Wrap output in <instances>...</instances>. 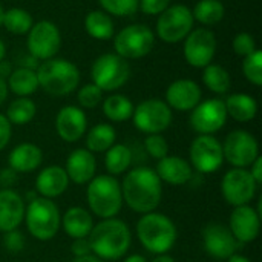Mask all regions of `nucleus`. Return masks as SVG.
I'll list each match as a JSON object with an SVG mask.
<instances>
[{"instance_id": "obj_21", "label": "nucleus", "mask_w": 262, "mask_h": 262, "mask_svg": "<svg viewBox=\"0 0 262 262\" xmlns=\"http://www.w3.org/2000/svg\"><path fill=\"white\" fill-rule=\"evenodd\" d=\"M25 201L12 189H0V232L18 229L25 218Z\"/></svg>"}, {"instance_id": "obj_54", "label": "nucleus", "mask_w": 262, "mask_h": 262, "mask_svg": "<svg viewBox=\"0 0 262 262\" xmlns=\"http://www.w3.org/2000/svg\"><path fill=\"white\" fill-rule=\"evenodd\" d=\"M5 54H6V46H5V43L2 41V38H0V61L5 58Z\"/></svg>"}, {"instance_id": "obj_7", "label": "nucleus", "mask_w": 262, "mask_h": 262, "mask_svg": "<svg viewBox=\"0 0 262 262\" xmlns=\"http://www.w3.org/2000/svg\"><path fill=\"white\" fill-rule=\"evenodd\" d=\"M130 75V68L127 61L117 54H103L100 55L91 69L92 83L101 91H115L120 89Z\"/></svg>"}, {"instance_id": "obj_39", "label": "nucleus", "mask_w": 262, "mask_h": 262, "mask_svg": "<svg viewBox=\"0 0 262 262\" xmlns=\"http://www.w3.org/2000/svg\"><path fill=\"white\" fill-rule=\"evenodd\" d=\"M78 103L81 107H86V109H94L97 107L101 100H103V91L95 86L94 83H89V84H84L80 91H78Z\"/></svg>"}, {"instance_id": "obj_45", "label": "nucleus", "mask_w": 262, "mask_h": 262, "mask_svg": "<svg viewBox=\"0 0 262 262\" xmlns=\"http://www.w3.org/2000/svg\"><path fill=\"white\" fill-rule=\"evenodd\" d=\"M18 173L15 170H12L11 167L2 169L0 170V187L2 189H12L17 181H18Z\"/></svg>"}, {"instance_id": "obj_20", "label": "nucleus", "mask_w": 262, "mask_h": 262, "mask_svg": "<svg viewBox=\"0 0 262 262\" xmlns=\"http://www.w3.org/2000/svg\"><path fill=\"white\" fill-rule=\"evenodd\" d=\"M88 127L86 114L77 106H64L58 111L55 118V130L66 143L78 141Z\"/></svg>"}, {"instance_id": "obj_13", "label": "nucleus", "mask_w": 262, "mask_h": 262, "mask_svg": "<svg viewBox=\"0 0 262 262\" xmlns=\"http://www.w3.org/2000/svg\"><path fill=\"white\" fill-rule=\"evenodd\" d=\"M190 166L200 173H213L224 163L223 144L213 135H198L190 144Z\"/></svg>"}, {"instance_id": "obj_36", "label": "nucleus", "mask_w": 262, "mask_h": 262, "mask_svg": "<svg viewBox=\"0 0 262 262\" xmlns=\"http://www.w3.org/2000/svg\"><path fill=\"white\" fill-rule=\"evenodd\" d=\"M2 25H5V28L15 34V35H21L29 32V29L32 28V17L29 15V12H26L21 8H11L3 14V21Z\"/></svg>"}, {"instance_id": "obj_9", "label": "nucleus", "mask_w": 262, "mask_h": 262, "mask_svg": "<svg viewBox=\"0 0 262 262\" xmlns=\"http://www.w3.org/2000/svg\"><path fill=\"white\" fill-rule=\"evenodd\" d=\"M155 45V35L146 25H129L123 28L114 41L117 55L126 58H140L147 55Z\"/></svg>"}, {"instance_id": "obj_53", "label": "nucleus", "mask_w": 262, "mask_h": 262, "mask_svg": "<svg viewBox=\"0 0 262 262\" xmlns=\"http://www.w3.org/2000/svg\"><path fill=\"white\" fill-rule=\"evenodd\" d=\"M124 262H149L144 256H141V255H130V256H127Z\"/></svg>"}, {"instance_id": "obj_14", "label": "nucleus", "mask_w": 262, "mask_h": 262, "mask_svg": "<svg viewBox=\"0 0 262 262\" xmlns=\"http://www.w3.org/2000/svg\"><path fill=\"white\" fill-rule=\"evenodd\" d=\"M227 111L223 100L212 98L200 101L190 114V126L200 135H212L223 129L227 121Z\"/></svg>"}, {"instance_id": "obj_6", "label": "nucleus", "mask_w": 262, "mask_h": 262, "mask_svg": "<svg viewBox=\"0 0 262 262\" xmlns=\"http://www.w3.org/2000/svg\"><path fill=\"white\" fill-rule=\"evenodd\" d=\"M25 223L29 235L37 241H51L61 223L58 206L48 198H35L25 209Z\"/></svg>"}, {"instance_id": "obj_16", "label": "nucleus", "mask_w": 262, "mask_h": 262, "mask_svg": "<svg viewBox=\"0 0 262 262\" xmlns=\"http://www.w3.org/2000/svg\"><path fill=\"white\" fill-rule=\"evenodd\" d=\"M216 52V38L206 28L189 32L184 41V58L193 68H206L210 64Z\"/></svg>"}, {"instance_id": "obj_50", "label": "nucleus", "mask_w": 262, "mask_h": 262, "mask_svg": "<svg viewBox=\"0 0 262 262\" xmlns=\"http://www.w3.org/2000/svg\"><path fill=\"white\" fill-rule=\"evenodd\" d=\"M71 262H104L103 259L94 256V255H88V256H80V258H74Z\"/></svg>"}, {"instance_id": "obj_52", "label": "nucleus", "mask_w": 262, "mask_h": 262, "mask_svg": "<svg viewBox=\"0 0 262 262\" xmlns=\"http://www.w3.org/2000/svg\"><path fill=\"white\" fill-rule=\"evenodd\" d=\"M227 262H252L249 258H246V256H243V255H232L229 259H227Z\"/></svg>"}, {"instance_id": "obj_31", "label": "nucleus", "mask_w": 262, "mask_h": 262, "mask_svg": "<svg viewBox=\"0 0 262 262\" xmlns=\"http://www.w3.org/2000/svg\"><path fill=\"white\" fill-rule=\"evenodd\" d=\"M86 32L97 40H109L114 35V23L103 11H91L84 18Z\"/></svg>"}, {"instance_id": "obj_42", "label": "nucleus", "mask_w": 262, "mask_h": 262, "mask_svg": "<svg viewBox=\"0 0 262 262\" xmlns=\"http://www.w3.org/2000/svg\"><path fill=\"white\" fill-rule=\"evenodd\" d=\"M233 51L238 55L247 57L252 52L256 51V43L255 38L249 34V32H239L235 38H233Z\"/></svg>"}, {"instance_id": "obj_10", "label": "nucleus", "mask_w": 262, "mask_h": 262, "mask_svg": "<svg viewBox=\"0 0 262 262\" xmlns=\"http://www.w3.org/2000/svg\"><path fill=\"white\" fill-rule=\"evenodd\" d=\"M224 160L236 169H247L259 157V144L247 130H233L223 143Z\"/></svg>"}, {"instance_id": "obj_8", "label": "nucleus", "mask_w": 262, "mask_h": 262, "mask_svg": "<svg viewBox=\"0 0 262 262\" xmlns=\"http://www.w3.org/2000/svg\"><path fill=\"white\" fill-rule=\"evenodd\" d=\"M132 120L135 127L143 134H161L172 123V109L163 100H144L134 107Z\"/></svg>"}, {"instance_id": "obj_47", "label": "nucleus", "mask_w": 262, "mask_h": 262, "mask_svg": "<svg viewBox=\"0 0 262 262\" xmlns=\"http://www.w3.org/2000/svg\"><path fill=\"white\" fill-rule=\"evenodd\" d=\"M250 175L253 177V180L258 183V186L262 184V157L259 155L252 164H250Z\"/></svg>"}, {"instance_id": "obj_5", "label": "nucleus", "mask_w": 262, "mask_h": 262, "mask_svg": "<svg viewBox=\"0 0 262 262\" xmlns=\"http://www.w3.org/2000/svg\"><path fill=\"white\" fill-rule=\"evenodd\" d=\"M38 86L54 97H63L77 89L80 81L78 68L64 58L45 60L35 71Z\"/></svg>"}, {"instance_id": "obj_29", "label": "nucleus", "mask_w": 262, "mask_h": 262, "mask_svg": "<svg viewBox=\"0 0 262 262\" xmlns=\"http://www.w3.org/2000/svg\"><path fill=\"white\" fill-rule=\"evenodd\" d=\"M8 88L18 97H28L38 89L37 74L28 68H17L8 78Z\"/></svg>"}, {"instance_id": "obj_1", "label": "nucleus", "mask_w": 262, "mask_h": 262, "mask_svg": "<svg viewBox=\"0 0 262 262\" xmlns=\"http://www.w3.org/2000/svg\"><path fill=\"white\" fill-rule=\"evenodd\" d=\"M123 203L137 213L155 212L163 198V181L150 167H135L123 178Z\"/></svg>"}, {"instance_id": "obj_3", "label": "nucleus", "mask_w": 262, "mask_h": 262, "mask_svg": "<svg viewBox=\"0 0 262 262\" xmlns=\"http://www.w3.org/2000/svg\"><path fill=\"white\" fill-rule=\"evenodd\" d=\"M137 236L141 246L154 255H164L177 243L178 232L173 221L164 213H144L137 223Z\"/></svg>"}, {"instance_id": "obj_34", "label": "nucleus", "mask_w": 262, "mask_h": 262, "mask_svg": "<svg viewBox=\"0 0 262 262\" xmlns=\"http://www.w3.org/2000/svg\"><path fill=\"white\" fill-rule=\"evenodd\" d=\"M224 5L220 0H200L192 11L193 20H198L203 25L212 26L220 23L224 18Z\"/></svg>"}, {"instance_id": "obj_35", "label": "nucleus", "mask_w": 262, "mask_h": 262, "mask_svg": "<svg viewBox=\"0 0 262 262\" xmlns=\"http://www.w3.org/2000/svg\"><path fill=\"white\" fill-rule=\"evenodd\" d=\"M203 81L209 91L215 94H226L230 89L232 80L229 72L220 64H207L203 74Z\"/></svg>"}, {"instance_id": "obj_32", "label": "nucleus", "mask_w": 262, "mask_h": 262, "mask_svg": "<svg viewBox=\"0 0 262 262\" xmlns=\"http://www.w3.org/2000/svg\"><path fill=\"white\" fill-rule=\"evenodd\" d=\"M103 112L104 115L115 123H123L129 118H132L134 114V104L132 101L121 94H115L107 97L103 101Z\"/></svg>"}, {"instance_id": "obj_23", "label": "nucleus", "mask_w": 262, "mask_h": 262, "mask_svg": "<svg viewBox=\"0 0 262 262\" xmlns=\"http://www.w3.org/2000/svg\"><path fill=\"white\" fill-rule=\"evenodd\" d=\"M69 181L75 184H88L97 170V160L88 149H75L66 160L64 167Z\"/></svg>"}, {"instance_id": "obj_17", "label": "nucleus", "mask_w": 262, "mask_h": 262, "mask_svg": "<svg viewBox=\"0 0 262 262\" xmlns=\"http://www.w3.org/2000/svg\"><path fill=\"white\" fill-rule=\"evenodd\" d=\"M229 229L238 243H253L261 232V213L250 204L238 206L230 215Z\"/></svg>"}, {"instance_id": "obj_43", "label": "nucleus", "mask_w": 262, "mask_h": 262, "mask_svg": "<svg viewBox=\"0 0 262 262\" xmlns=\"http://www.w3.org/2000/svg\"><path fill=\"white\" fill-rule=\"evenodd\" d=\"M170 0H140L141 11L149 15H158L169 8Z\"/></svg>"}, {"instance_id": "obj_19", "label": "nucleus", "mask_w": 262, "mask_h": 262, "mask_svg": "<svg viewBox=\"0 0 262 262\" xmlns=\"http://www.w3.org/2000/svg\"><path fill=\"white\" fill-rule=\"evenodd\" d=\"M201 101V88L189 78H181L169 84L166 91V104L180 112L192 111Z\"/></svg>"}, {"instance_id": "obj_40", "label": "nucleus", "mask_w": 262, "mask_h": 262, "mask_svg": "<svg viewBox=\"0 0 262 262\" xmlns=\"http://www.w3.org/2000/svg\"><path fill=\"white\" fill-rule=\"evenodd\" d=\"M144 149L155 160H161L169 155V144H167L166 138L161 137L160 134L147 135L144 140Z\"/></svg>"}, {"instance_id": "obj_15", "label": "nucleus", "mask_w": 262, "mask_h": 262, "mask_svg": "<svg viewBox=\"0 0 262 262\" xmlns=\"http://www.w3.org/2000/svg\"><path fill=\"white\" fill-rule=\"evenodd\" d=\"M61 45V37L58 28L49 20H40L32 25L28 35V49L37 60L52 58Z\"/></svg>"}, {"instance_id": "obj_2", "label": "nucleus", "mask_w": 262, "mask_h": 262, "mask_svg": "<svg viewBox=\"0 0 262 262\" xmlns=\"http://www.w3.org/2000/svg\"><path fill=\"white\" fill-rule=\"evenodd\" d=\"M88 241L94 256L103 261H115L127 253L132 236L127 224L115 216L94 224Z\"/></svg>"}, {"instance_id": "obj_4", "label": "nucleus", "mask_w": 262, "mask_h": 262, "mask_svg": "<svg viewBox=\"0 0 262 262\" xmlns=\"http://www.w3.org/2000/svg\"><path fill=\"white\" fill-rule=\"evenodd\" d=\"M86 201L89 210L101 218H115L123 207L121 186L118 180L112 175H98L88 183Z\"/></svg>"}, {"instance_id": "obj_41", "label": "nucleus", "mask_w": 262, "mask_h": 262, "mask_svg": "<svg viewBox=\"0 0 262 262\" xmlns=\"http://www.w3.org/2000/svg\"><path fill=\"white\" fill-rule=\"evenodd\" d=\"M3 249L8 252V253H12V255H17L20 253L23 249H25V235L15 229V230H11V232H5V236H3Z\"/></svg>"}, {"instance_id": "obj_33", "label": "nucleus", "mask_w": 262, "mask_h": 262, "mask_svg": "<svg viewBox=\"0 0 262 262\" xmlns=\"http://www.w3.org/2000/svg\"><path fill=\"white\" fill-rule=\"evenodd\" d=\"M35 112H37L35 103L28 97H20L8 106L5 117L8 118L11 124L23 126L32 121V118L35 117Z\"/></svg>"}, {"instance_id": "obj_48", "label": "nucleus", "mask_w": 262, "mask_h": 262, "mask_svg": "<svg viewBox=\"0 0 262 262\" xmlns=\"http://www.w3.org/2000/svg\"><path fill=\"white\" fill-rule=\"evenodd\" d=\"M12 72V64L6 60H2L0 61V77L5 78V77H9Z\"/></svg>"}, {"instance_id": "obj_46", "label": "nucleus", "mask_w": 262, "mask_h": 262, "mask_svg": "<svg viewBox=\"0 0 262 262\" xmlns=\"http://www.w3.org/2000/svg\"><path fill=\"white\" fill-rule=\"evenodd\" d=\"M11 134H12L11 123L3 114H0V150H3L8 146L11 140Z\"/></svg>"}, {"instance_id": "obj_22", "label": "nucleus", "mask_w": 262, "mask_h": 262, "mask_svg": "<svg viewBox=\"0 0 262 262\" xmlns=\"http://www.w3.org/2000/svg\"><path fill=\"white\" fill-rule=\"evenodd\" d=\"M69 178L64 167L60 166H48L41 169V172L35 178V192L41 198L54 200L63 195L68 190Z\"/></svg>"}, {"instance_id": "obj_24", "label": "nucleus", "mask_w": 262, "mask_h": 262, "mask_svg": "<svg viewBox=\"0 0 262 262\" xmlns=\"http://www.w3.org/2000/svg\"><path fill=\"white\" fill-rule=\"evenodd\" d=\"M155 173L170 186H184L192 180V166L181 157H164L158 160Z\"/></svg>"}, {"instance_id": "obj_18", "label": "nucleus", "mask_w": 262, "mask_h": 262, "mask_svg": "<svg viewBox=\"0 0 262 262\" xmlns=\"http://www.w3.org/2000/svg\"><path fill=\"white\" fill-rule=\"evenodd\" d=\"M203 244L209 256L216 259H229L236 252L238 241L229 227L221 223H210L203 230Z\"/></svg>"}, {"instance_id": "obj_38", "label": "nucleus", "mask_w": 262, "mask_h": 262, "mask_svg": "<svg viewBox=\"0 0 262 262\" xmlns=\"http://www.w3.org/2000/svg\"><path fill=\"white\" fill-rule=\"evenodd\" d=\"M98 3L103 6L104 11L118 17H126L135 14L140 0H98Z\"/></svg>"}, {"instance_id": "obj_49", "label": "nucleus", "mask_w": 262, "mask_h": 262, "mask_svg": "<svg viewBox=\"0 0 262 262\" xmlns=\"http://www.w3.org/2000/svg\"><path fill=\"white\" fill-rule=\"evenodd\" d=\"M6 97H8V84H6L5 78L0 77V106L6 100Z\"/></svg>"}, {"instance_id": "obj_55", "label": "nucleus", "mask_w": 262, "mask_h": 262, "mask_svg": "<svg viewBox=\"0 0 262 262\" xmlns=\"http://www.w3.org/2000/svg\"><path fill=\"white\" fill-rule=\"evenodd\" d=\"M3 14H5V11H3V8L0 5V26H2V21H3Z\"/></svg>"}, {"instance_id": "obj_11", "label": "nucleus", "mask_w": 262, "mask_h": 262, "mask_svg": "<svg viewBox=\"0 0 262 262\" xmlns=\"http://www.w3.org/2000/svg\"><path fill=\"white\" fill-rule=\"evenodd\" d=\"M193 28L192 11L186 5H173L160 14L157 34L167 43H177L189 35Z\"/></svg>"}, {"instance_id": "obj_26", "label": "nucleus", "mask_w": 262, "mask_h": 262, "mask_svg": "<svg viewBox=\"0 0 262 262\" xmlns=\"http://www.w3.org/2000/svg\"><path fill=\"white\" fill-rule=\"evenodd\" d=\"M60 226L63 227L64 233L72 239L88 238L94 227V220L89 210L75 206L66 210V213L61 216Z\"/></svg>"}, {"instance_id": "obj_37", "label": "nucleus", "mask_w": 262, "mask_h": 262, "mask_svg": "<svg viewBox=\"0 0 262 262\" xmlns=\"http://www.w3.org/2000/svg\"><path fill=\"white\" fill-rule=\"evenodd\" d=\"M243 72L246 75V78L253 83L255 86H261L262 84V52L259 49H256L255 52H252L250 55H247L244 58L243 63Z\"/></svg>"}, {"instance_id": "obj_44", "label": "nucleus", "mask_w": 262, "mask_h": 262, "mask_svg": "<svg viewBox=\"0 0 262 262\" xmlns=\"http://www.w3.org/2000/svg\"><path fill=\"white\" fill-rule=\"evenodd\" d=\"M71 252H72L74 258H80V256L92 255L88 238H78V239H74V243H72V246H71Z\"/></svg>"}, {"instance_id": "obj_28", "label": "nucleus", "mask_w": 262, "mask_h": 262, "mask_svg": "<svg viewBox=\"0 0 262 262\" xmlns=\"http://www.w3.org/2000/svg\"><path fill=\"white\" fill-rule=\"evenodd\" d=\"M117 132L107 123L95 124L86 135V149L92 154L106 152L109 147L115 144Z\"/></svg>"}, {"instance_id": "obj_51", "label": "nucleus", "mask_w": 262, "mask_h": 262, "mask_svg": "<svg viewBox=\"0 0 262 262\" xmlns=\"http://www.w3.org/2000/svg\"><path fill=\"white\" fill-rule=\"evenodd\" d=\"M152 262H175V259L170 256V255H167V253H164V255H157Z\"/></svg>"}, {"instance_id": "obj_27", "label": "nucleus", "mask_w": 262, "mask_h": 262, "mask_svg": "<svg viewBox=\"0 0 262 262\" xmlns=\"http://www.w3.org/2000/svg\"><path fill=\"white\" fill-rule=\"evenodd\" d=\"M227 115L239 123L252 121L258 114V103L247 94H232L224 101Z\"/></svg>"}, {"instance_id": "obj_30", "label": "nucleus", "mask_w": 262, "mask_h": 262, "mask_svg": "<svg viewBox=\"0 0 262 262\" xmlns=\"http://www.w3.org/2000/svg\"><path fill=\"white\" fill-rule=\"evenodd\" d=\"M132 164V152L124 144H114L106 150L104 155V166L109 175H121L127 172Z\"/></svg>"}, {"instance_id": "obj_12", "label": "nucleus", "mask_w": 262, "mask_h": 262, "mask_svg": "<svg viewBox=\"0 0 262 262\" xmlns=\"http://www.w3.org/2000/svg\"><path fill=\"white\" fill-rule=\"evenodd\" d=\"M258 183L250 175L249 169H230L221 180L223 198L233 207L250 204L255 198Z\"/></svg>"}, {"instance_id": "obj_25", "label": "nucleus", "mask_w": 262, "mask_h": 262, "mask_svg": "<svg viewBox=\"0 0 262 262\" xmlns=\"http://www.w3.org/2000/svg\"><path fill=\"white\" fill-rule=\"evenodd\" d=\"M43 161V152L37 144L32 143H21L15 146L9 157L8 164L17 173H28L35 170Z\"/></svg>"}]
</instances>
